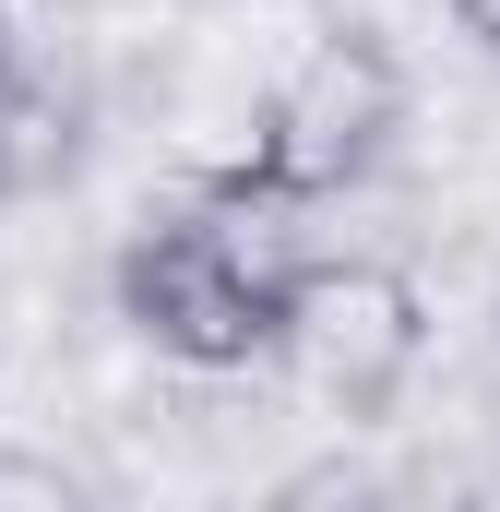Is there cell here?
<instances>
[{"label": "cell", "instance_id": "cell-5", "mask_svg": "<svg viewBox=\"0 0 500 512\" xmlns=\"http://www.w3.org/2000/svg\"><path fill=\"white\" fill-rule=\"evenodd\" d=\"M453 24H465L477 48H500V0H453Z\"/></svg>", "mask_w": 500, "mask_h": 512}, {"label": "cell", "instance_id": "cell-4", "mask_svg": "<svg viewBox=\"0 0 500 512\" xmlns=\"http://www.w3.org/2000/svg\"><path fill=\"white\" fill-rule=\"evenodd\" d=\"M72 143H84V120H72L60 84H36V72L0 84V191H48V179H72Z\"/></svg>", "mask_w": 500, "mask_h": 512}, {"label": "cell", "instance_id": "cell-2", "mask_svg": "<svg viewBox=\"0 0 500 512\" xmlns=\"http://www.w3.org/2000/svg\"><path fill=\"white\" fill-rule=\"evenodd\" d=\"M393 131H405V60L346 24V36H322V48L262 96L239 167H215L203 191L239 203V215H310V203H334V191L370 179L381 155H393Z\"/></svg>", "mask_w": 500, "mask_h": 512}, {"label": "cell", "instance_id": "cell-1", "mask_svg": "<svg viewBox=\"0 0 500 512\" xmlns=\"http://www.w3.org/2000/svg\"><path fill=\"white\" fill-rule=\"evenodd\" d=\"M250 227H286V215H239V203H191V215H155L120 251V322L179 358V370H262L274 358V322H286V251L250 239Z\"/></svg>", "mask_w": 500, "mask_h": 512}, {"label": "cell", "instance_id": "cell-3", "mask_svg": "<svg viewBox=\"0 0 500 512\" xmlns=\"http://www.w3.org/2000/svg\"><path fill=\"white\" fill-rule=\"evenodd\" d=\"M274 358L322 393L334 417H381L393 393L417 382L429 358V298L393 274V262H286V322H274Z\"/></svg>", "mask_w": 500, "mask_h": 512}, {"label": "cell", "instance_id": "cell-6", "mask_svg": "<svg viewBox=\"0 0 500 512\" xmlns=\"http://www.w3.org/2000/svg\"><path fill=\"white\" fill-rule=\"evenodd\" d=\"M12 72H24V60H12V12H0V84H12Z\"/></svg>", "mask_w": 500, "mask_h": 512}]
</instances>
